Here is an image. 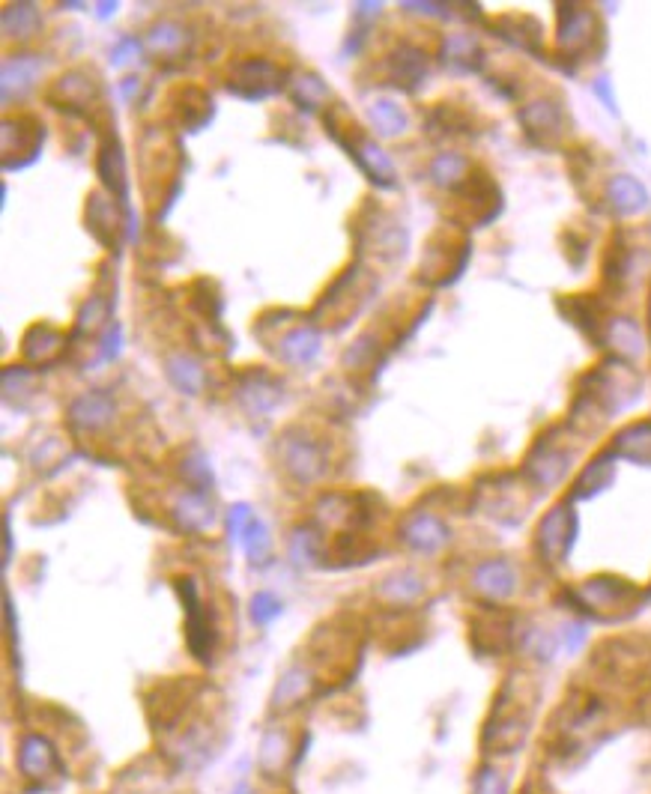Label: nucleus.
I'll use <instances>...</instances> for the list:
<instances>
[{"instance_id":"obj_1","label":"nucleus","mask_w":651,"mask_h":794,"mask_svg":"<svg viewBox=\"0 0 651 794\" xmlns=\"http://www.w3.org/2000/svg\"><path fill=\"white\" fill-rule=\"evenodd\" d=\"M281 84H284V72L278 66H272L269 60H245L236 66L230 90L245 99H263L275 93Z\"/></svg>"},{"instance_id":"obj_2","label":"nucleus","mask_w":651,"mask_h":794,"mask_svg":"<svg viewBox=\"0 0 651 794\" xmlns=\"http://www.w3.org/2000/svg\"><path fill=\"white\" fill-rule=\"evenodd\" d=\"M177 592L186 603V612H189V645L195 651L198 660H210V651H213V627H210V618H207V609L198 597V586L195 580H180L177 583Z\"/></svg>"},{"instance_id":"obj_3","label":"nucleus","mask_w":651,"mask_h":794,"mask_svg":"<svg viewBox=\"0 0 651 794\" xmlns=\"http://www.w3.org/2000/svg\"><path fill=\"white\" fill-rule=\"evenodd\" d=\"M18 768L27 780L45 783V777H51L54 771H60V759L57 750L51 747L48 738L42 735H24L18 744Z\"/></svg>"},{"instance_id":"obj_4","label":"nucleus","mask_w":651,"mask_h":794,"mask_svg":"<svg viewBox=\"0 0 651 794\" xmlns=\"http://www.w3.org/2000/svg\"><path fill=\"white\" fill-rule=\"evenodd\" d=\"M574 544V514L559 505L556 511H550L541 523V550L544 559H565L568 550Z\"/></svg>"},{"instance_id":"obj_5","label":"nucleus","mask_w":651,"mask_h":794,"mask_svg":"<svg viewBox=\"0 0 651 794\" xmlns=\"http://www.w3.org/2000/svg\"><path fill=\"white\" fill-rule=\"evenodd\" d=\"M284 466L290 469L293 478H299V481H314V478L326 469V457H323L320 445H314L311 439H287V448H284Z\"/></svg>"},{"instance_id":"obj_6","label":"nucleus","mask_w":651,"mask_h":794,"mask_svg":"<svg viewBox=\"0 0 651 794\" xmlns=\"http://www.w3.org/2000/svg\"><path fill=\"white\" fill-rule=\"evenodd\" d=\"M404 541L419 550V553H436L445 541H448V529L445 523H439L434 514L428 511H416L407 523H404Z\"/></svg>"},{"instance_id":"obj_7","label":"nucleus","mask_w":651,"mask_h":794,"mask_svg":"<svg viewBox=\"0 0 651 794\" xmlns=\"http://www.w3.org/2000/svg\"><path fill=\"white\" fill-rule=\"evenodd\" d=\"M514 586H517V574H514V568L505 559L484 562L475 571V589L484 597H490V600H505L514 592Z\"/></svg>"},{"instance_id":"obj_8","label":"nucleus","mask_w":651,"mask_h":794,"mask_svg":"<svg viewBox=\"0 0 651 794\" xmlns=\"http://www.w3.org/2000/svg\"><path fill=\"white\" fill-rule=\"evenodd\" d=\"M174 514H177L180 526H183V529H192V532H201V529H207V526L213 523V508H210V502L204 499V493H198V490L186 493V496L177 502Z\"/></svg>"},{"instance_id":"obj_9","label":"nucleus","mask_w":651,"mask_h":794,"mask_svg":"<svg viewBox=\"0 0 651 794\" xmlns=\"http://www.w3.org/2000/svg\"><path fill=\"white\" fill-rule=\"evenodd\" d=\"M317 350H320V341H317V335H314L308 326L290 332V335L281 341V347H278L281 359H287V362H293V365H305V362H311V359L317 356Z\"/></svg>"},{"instance_id":"obj_10","label":"nucleus","mask_w":651,"mask_h":794,"mask_svg":"<svg viewBox=\"0 0 651 794\" xmlns=\"http://www.w3.org/2000/svg\"><path fill=\"white\" fill-rule=\"evenodd\" d=\"M99 177L102 183L111 189V192H120L126 195V180H123V156H120V144L114 141H105L102 150H99Z\"/></svg>"},{"instance_id":"obj_11","label":"nucleus","mask_w":651,"mask_h":794,"mask_svg":"<svg viewBox=\"0 0 651 794\" xmlns=\"http://www.w3.org/2000/svg\"><path fill=\"white\" fill-rule=\"evenodd\" d=\"M293 99H296L302 108L317 111V105H320L323 99H329V90H326V84H323L317 75H299V78L293 81Z\"/></svg>"},{"instance_id":"obj_12","label":"nucleus","mask_w":651,"mask_h":794,"mask_svg":"<svg viewBox=\"0 0 651 794\" xmlns=\"http://www.w3.org/2000/svg\"><path fill=\"white\" fill-rule=\"evenodd\" d=\"M305 690H308V675L293 669V672L284 675V681H281V687L275 693V705H296L305 696Z\"/></svg>"},{"instance_id":"obj_13","label":"nucleus","mask_w":651,"mask_h":794,"mask_svg":"<svg viewBox=\"0 0 651 794\" xmlns=\"http://www.w3.org/2000/svg\"><path fill=\"white\" fill-rule=\"evenodd\" d=\"M239 544L245 547V553H248V559H251V562L263 559V556H266V550H269V535H266L263 523H260V520H251V523H248V529L242 532Z\"/></svg>"},{"instance_id":"obj_14","label":"nucleus","mask_w":651,"mask_h":794,"mask_svg":"<svg viewBox=\"0 0 651 794\" xmlns=\"http://www.w3.org/2000/svg\"><path fill=\"white\" fill-rule=\"evenodd\" d=\"M168 374H171V380L183 389V392H198V386H201V368L195 365V362H186V359H174L171 365H168Z\"/></svg>"},{"instance_id":"obj_15","label":"nucleus","mask_w":651,"mask_h":794,"mask_svg":"<svg viewBox=\"0 0 651 794\" xmlns=\"http://www.w3.org/2000/svg\"><path fill=\"white\" fill-rule=\"evenodd\" d=\"M371 120L377 123V129H383V132H389V135H395V132H401V126L407 123V117L398 111V105H392V102H380V105H374L371 108Z\"/></svg>"},{"instance_id":"obj_16","label":"nucleus","mask_w":651,"mask_h":794,"mask_svg":"<svg viewBox=\"0 0 651 794\" xmlns=\"http://www.w3.org/2000/svg\"><path fill=\"white\" fill-rule=\"evenodd\" d=\"M472 794H508V780L502 771L496 768H481L475 777V789Z\"/></svg>"},{"instance_id":"obj_17","label":"nucleus","mask_w":651,"mask_h":794,"mask_svg":"<svg viewBox=\"0 0 651 794\" xmlns=\"http://www.w3.org/2000/svg\"><path fill=\"white\" fill-rule=\"evenodd\" d=\"M281 600L272 595H257L254 597V603H251V618H254V624H269L272 618H278L281 615Z\"/></svg>"},{"instance_id":"obj_18","label":"nucleus","mask_w":651,"mask_h":794,"mask_svg":"<svg viewBox=\"0 0 651 794\" xmlns=\"http://www.w3.org/2000/svg\"><path fill=\"white\" fill-rule=\"evenodd\" d=\"M251 520H254V517H251V508H248V505H233V508H230V535L239 541Z\"/></svg>"},{"instance_id":"obj_19","label":"nucleus","mask_w":651,"mask_h":794,"mask_svg":"<svg viewBox=\"0 0 651 794\" xmlns=\"http://www.w3.org/2000/svg\"><path fill=\"white\" fill-rule=\"evenodd\" d=\"M233 794H251V792H248V786H236V789H233Z\"/></svg>"}]
</instances>
